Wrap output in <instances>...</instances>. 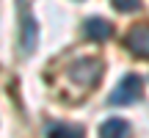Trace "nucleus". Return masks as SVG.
I'll list each match as a JSON object with an SVG mask.
<instances>
[{
  "mask_svg": "<svg viewBox=\"0 0 149 138\" xmlns=\"http://www.w3.org/2000/svg\"><path fill=\"white\" fill-rule=\"evenodd\" d=\"M130 133H133L130 122L127 119H119V116H111L100 127V138H130Z\"/></svg>",
  "mask_w": 149,
  "mask_h": 138,
  "instance_id": "423d86ee",
  "label": "nucleus"
},
{
  "mask_svg": "<svg viewBox=\"0 0 149 138\" xmlns=\"http://www.w3.org/2000/svg\"><path fill=\"white\" fill-rule=\"evenodd\" d=\"M47 138H83V127H74V124H50Z\"/></svg>",
  "mask_w": 149,
  "mask_h": 138,
  "instance_id": "0eeeda50",
  "label": "nucleus"
},
{
  "mask_svg": "<svg viewBox=\"0 0 149 138\" xmlns=\"http://www.w3.org/2000/svg\"><path fill=\"white\" fill-rule=\"evenodd\" d=\"M83 33L91 42H108V39L113 36V25L108 20H102V17H91V20H86Z\"/></svg>",
  "mask_w": 149,
  "mask_h": 138,
  "instance_id": "20e7f679",
  "label": "nucleus"
},
{
  "mask_svg": "<svg viewBox=\"0 0 149 138\" xmlns=\"http://www.w3.org/2000/svg\"><path fill=\"white\" fill-rule=\"evenodd\" d=\"M102 72H105V66H102L100 58H80L69 66V80L77 83L80 89H94L100 83Z\"/></svg>",
  "mask_w": 149,
  "mask_h": 138,
  "instance_id": "f257e3e1",
  "label": "nucleus"
},
{
  "mask_svg": "<svg viewBox=\"0 0 149 138\" xmlns=\"http://www.w3.org/2000/svg\"><path fill=\"white\" fill-rule=\"evenodd\" d=\"M127 47L141 58H149V25H135L127 36Z\"/></svg>",
  "mask_w": 149,
  "mask_h": 138,
  "instance_id": "39448f33",
  "label": "nucleus"
},
{
  "mask_svg": "<svg viewBox=\"0 0 149 138\" xmlns=\"http://www.w3.org/2000/svg\"><path fill=\"white\" fill-rule=\"evenodd\" d=\"M141 94H144V83H141L138 75H124L122 83L113 89L111 94V105H133V102L141 100Z\"/></svg>",
  "mask_w": 149,
  "mask_h": 138,
  "instance_id": "f03ea898",
  "label": "nucleus"
},
{
  "mask_svg": "<svg viewBox=\"0 0 149 138\" xmlns=\"http://www.w3.org/2000/svg\"><path fill=\"white\" fill-rule=\"evenodd\" d=\"M19 20H22V31H19V44H22V53L31 55L36 50V42H39V22L33 17V11L28 8V3L19 8Z\"/></svg>",
  "mask_w": 149,
  "mask_h": 138,
  "instance_id": "7ed1b4c3",
  "label": "nucleus"
},
{
  "mask_svg": "<svg viewBox=\"0 0 149 138\" xmlns=\"http://www.w3.org/2000/svg\"><path fill=\"white\" fill-rule=\"evenodd\" d=\"M141 3H144V0H111V6H113L116 11H122V14L138 11V8H141Z\"/></svg>",
  "mask_w": 149,
  "mask_h": 138,
  "instance_id": "6e6552de",
  "label": "nucleus"
}]
</instances>
